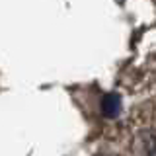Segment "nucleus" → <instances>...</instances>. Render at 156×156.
<instances>
[{"label": "nucleus", "mask_w": 156, "mask_h": 156, "mask_svg": "<svg viewBox=\"0 0 156 156\" xmlns=\"http://www.w3.org/2000/svg\"><path fill=\"white\" fill-rule=\"evenodd\" d=\"M101 115L107 117V119H111V117H117L121 111V96L115 94V92H111V94H105L101 98Z\"/></svg>", "instance_id": "f257e3e1"}]
</instances>
